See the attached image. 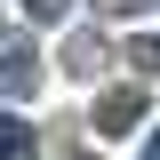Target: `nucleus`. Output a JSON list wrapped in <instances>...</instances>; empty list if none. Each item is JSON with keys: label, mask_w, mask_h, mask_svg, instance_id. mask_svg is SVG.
Listing matches in <instances>:
<instances>
[{"label": "nucleus", "mask_w": 160, "mask_h": 160, "mask_svg": "<svg viewBox=\"0 0 160 160\" xmlns=\"http://www.w3.org/2000/svg\"><path fill=\"white\" fill-rule=\"evenodd\" d=\"M40 96V56L24 40H0V104H32Z\"/></svg>", "instance_id": "1"}, {"label": "nucleus", "mask_w": 160, "mask_h": 160, "mask_svg": "<svg viewBox=\"0 0 160 160\" xmlns=\"http://www.w3.org/2000/svg\"><path fill=\"white\" fill-rule=\"evenodd\" d=\"M88 120H96V136H128V128H144V88H104Z\"/></svg>", "instance_id": "2"}, {"label": "nucleus", "mask_w": 160, "mask_h": 160, "mask_svg": "<svg viewBox=\"0 0 160 160\" xmlns=\"http://www.w3.org/2000/svg\"><path fill=\"white\" fill-rule=\"evenodd\" d=\"M104 64H112V40H104V32H72V48H64V72H72V80H96Z\"/></svg>", "instance_id": "3"}, {"label": "nucleus", "mask_w": 160, "mask_h": 160, "mask_svg": "<svg viewBox=\"0 0 160 160\" xmlns=\"http://www.w3.org/2000/svg\"><path fill=\"white\" fill-rule=\"evenodd\" d=\"M0 160H40V128L16 112H0Z\"/></svg>", "instance_id": "4"}, {"label": "nucleus", "mask_w": 160, "mask_h": 160, "mask_svg": "<svg viewBox=\"0 0 160 160\" xmlns=\"http://www.w3.org/2000/svg\"><path fill=\"white\" fill-rule=\"evenodd\" d=\"M128 64H136V80H160V32H136V40H128Z\"/></svg>", "instance_id": "5"}, {"label": "nucleus", "mask_w": 160, "mask_h": 160, "mask_svg": "<svg viewBox=\"0 0 160 160\" xmlns=\"http://www.w3.org/2000/svg\"><path fill=\"white\" fill-rule=\"evenodd\" d=\"M64 16H72V0H24V24H40V32L64 24Z\"/></svg>", "instance_id": "6"}, {"label": "nucleus", "mask_w": 160, "mask_h": 160, "mask_svg": "<svg viewBox=\"0 0 160 160\" xmlns=\"http://www.w3.org/2000/svg\"><path fill=\"white\" fill-rule=\"evenodd\" d=\"M136 8H160V0H96V16H136Z\"/></svg>", "instance_id": "7"}, {"label": "nucleus", "mask_w": 160, "mask_h": 160, "mask_svg": "<svg viewBox=\"0 0 160 160\" xmlns=\"http://www.w3.org/2000/svg\"><path fill=\"white\" fill-rule=\"evenodd\" d=\"M144 160H160V136H152V144H144Z\"/></svg>", "instance_id": "8"}, {"label": "nucleus", "mask_w": 160, "mask_h": 160, "mask_svg": "<svg viewBox=\"0 0 160 160\" xmlns=\"http://www.w3.org/2000/svg\"><path fill=\"white\" fill-rule=\"evenodd\" d=\"M64 160H104V152H64Z\"/></svg>", "instance_id": "9"}]
</instances>
